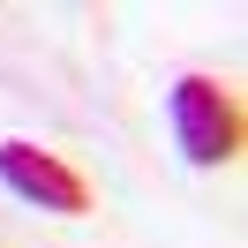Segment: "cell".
Wrapping results in <instances>:
<instances>
[{"instance_id": "obj_2", "label": "cell", "mask_w": 248, "mask_h": 248, "mask_svg": "<svg viewBox=\"0 0 248 248\" xmlns=\"http://www.w3.org/2000/svg\"><path fill=\"white\" fill-rule=\"evenodd\" d=\"M0 188L23 196L31 211H53V218H83L91 211V181L61 151H38V143H0Z\"/></svg>"}, {"instance_id": "obj_1", "label": "cell", "mask_w": 248, "mask_h": 248, "mask_svg": "<svg viewBox=\"0 0 248 248\" xmlns=\"http://www.w3.org/2000/svg\"><path fill=\"white\" fill-rule=\"evenodd\" d=\"M173 143H181L188 166H233L248 143V113L233 98L226 76H181L173 83Z\"/></svg>"}]
</instances>
